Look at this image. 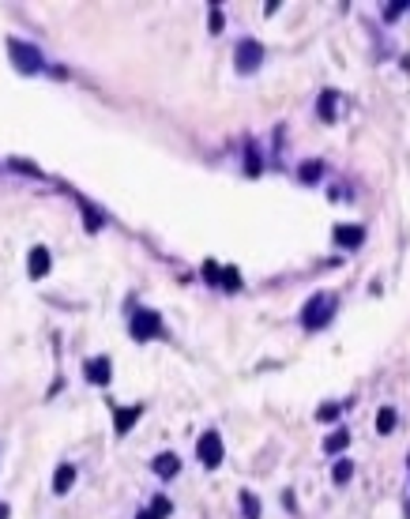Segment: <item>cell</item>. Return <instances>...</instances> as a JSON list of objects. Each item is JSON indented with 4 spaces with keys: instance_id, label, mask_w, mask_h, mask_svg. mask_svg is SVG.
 <instances>
[{
    "instance_id": "1",
    "label": "cell",
    "mask_w": 410,
    "mask_h": 519,
    "mask_svg": "<svg viewBox=\"0 0 410 519\" xmlns=\"http://www.w3.org/2000/svg\"><path fill=\"white\" fill-rule=\"evenodd\" d=\"M335 309H339L335 294H312V298L305 301V309H301V324H305L309 331H320V327L332 324Z\"/></svg>"
},
{
    "instance_id": "2",
    "label": "cell",
    "mask_w": 410,
    "mask_h": 519,
    "mask_svg": "<svg viewBox=\"0 0 410 519\" xmlns=\"http://www.w3.org/2000/svg\"><path fill=\"white\" fill-rule=\"evenodd\" d=\"M8 53H11V64L23 72V75H38L46 68V61H42V53H38L34 46H26L19 42V38H8Z\"/></svg>"
},
{
    "instance_id": "3",
    "label": "cell",
    "mask_w": 410,
    "mask_h": 519,
    "mask_svg": "<svg viewBox=\"0 0 410 519\" xmlns=\"http://www.w3.org/2000/svg\"><path fill=\"white\" fill-rule=\"evenodd\" d=\"M132 339L136 342H151V339H162L166 327H162V316H158L154 309H140L136 316H132Z\"/></svg>"
},
{
    "instance_id": "4",
    "label": "cell",
    "mask_w": 410,
    "mask_h": 519,
    "mask_svg": "<svg viewBox=\"0 0 410 519\" xmlns=\"http://www.w3.org/2000/svg\"><path fill=\"white\" fill-rule=\"evenodd\" d=\"M260 61H263V46L256 42V38H241V42H237V53H233L237 72H241V75H253V72L260 68Z\"/></svg>"
},
{
    "instance_id": "5",
    "label": "cell",
    "mask_w": 410,
    "mask_h": 519,
    "mask_svg": "<svg viewBox=\"0 0 410 519\" xmlns=\"http://www.w3.org/2000/svg\"><path fill=\"white\" fill-rule=\"evenodd\" d=\"M196 456H200V463H204L207 471H215L219 463H222V436L215 429H207L200 436V444H196Z\"/></svg>"
},
{
    "instance_id": "6",
    "label": "cell",
    "mask_w": 410,
    "mask_h": 519,
    "mask_svg": "<svg viewBox=\"0 0 410 519\" xmlns=\"http://www.w3.org/2000/svg\"><path fill=\"white\" fill-rule=\"evenodd\" d=\"M49 268H53L49 248H46V245H34V248H31V256H26V271H31V278H46Z\"/></svg>"
},
{
    "instance_id": "7",
    "label": "cell",
    "mask_w": 410,
    "mask_h": 519,
    "mask_svg": "<svg viewBox=\"0 0 410 519\" xmlns=\"http://www.w3.org/2000/svg\"><path fill=\"white\" fill-rule=\"evenodd\" d=\"M83 372H87V380H90V384L105 388V384H110V377H113V365H110V357H90Z\"/></svg>"
},
{
    "instance_id": "8",
    "label": "cell",
    "mask_w": 410,
    "mask_h": 519,
    "mask_svg": "<svg viewBox=\"0 0 410 519\" xmlns=\"http://www.w3.org/2000/svg\"><path fill=\"white\" fill-rule=\"evenodd\" d=\"M365 230L362 226H335V245L339 248H362Z\"/></svg>"
},
{
    "instance_id": "9",
    "label": "cell",
    "mask_w": 410,
    "mask_h": 519,
    "mask_svg": "<svg viewBox=\"0 0 410 519\" xmlns=\"http://www.w3.org/2000/svg\"><path fill=\"white\" fill-rule=\"evenodd\" d=\"M140 414H143V407H117V410H113V429L125 436L132 425L140 421Z\"/></svg>"
},
{
    "instance_id": "10",
    "label": "cell",
    "mask_w": 410,
    "mask_h": 519,
    "mask_svg": "<svg viewBox=\"0 0 410 519\" xmlns=\"http://www.w3.org/2000/svg\"><path fill=\"white\" fill-rule=\"evenodd\" d=\"M151 467H154V474H158V478H174V474L181 471V459L174 456V451H162V456H154Z\"/></svg>"
},
{
    "instance_id": "11",
    "label": "cell",
    "mask_w": 410,
    "mask_h": 519,
    "mask_svg": "<svg viewBox=\"0 0 410 519\" xmlns=\"http://www.w3.org/2000/svg\"><path fill=\"white\" fill-rule=\"evenodd\" d=\"M72 482H75V467H72V463H61L57 474H53V489H57V493H68Z\"/></svg>"
},
{
    "instance_id": "12",
    "label": "cell",
    "mask_w": 410,
    "mask_h": 519,
    "mask_svg": "<svg viewBox=\"0 0 410 519\" xmlns=\"http://www.w3.org/2000/svg\"><path fill=\"white\" fill-rule=\"evenodd\" d=\"M169 512H174V504H169V497H154L151 508H143L136 519H166Z\"/></svg>"
},
{
    "instance_id": "13",
    "label": "cell",
    "mask_w": 410,
    "mask_h": 519,
    "mask_svg": "<svg viewBox=\"0 0 410 519\" xmlns=\"http://www.w3.org/2000/svg\"><path fill=\"white\" fill-rule=\"evenodd\" d=\"M347 444H350V429H335V433L324 441V451H327V456H339V451L347 448Z\"/></svg>"
},
{
    "instance_id": "14",
    "label": "cell",
    "mask_w": 410,
    "mask_h": 519,
    "mask_svg": "<svg viewBox=\"0 0 410 519\" xmlns=\"http://www.w3.org/2000/svg\"><path fill=\"white\" fill-rule=\"evenodd\" d=\"M298 177L305 181V184H316V181L324 177V162H316V158H312V162H305V166L298 169Z\"/></svg>"
},
{
    "instance_id": "15",
    "label": "cell",
    "mask_w": 410,
    "mask_h": 519,
    "mask_svg": "<svg viewBox=\"0 0 410 519\" xmlns=\"http://www.w3.org/2000/svg\"><path fill=\"white\" fill-rule=\"evenodd\" d=\"M316 110H320V121H335V90H324Z\"/></svg>"
},
{
    "instance_id": "16",
    "label": "cell",
    "mask_w": 410,
    "mask_h": 519,
    "mask_svg": "<svg viewBox=\"0 0 410 519\" xmlns=\"http://www.w3.org/2000/svg\"><path fill=\"white\" fill-rule=\"evenodd\" d=\"M332 478H335V486H347L350 478H354V463H350V459H339L335 471H332Z\"/></svg>"
},
{
    "instance_id": "17",
    "label": "cell",
    "mask_w": 410,
    "mask_h": 519,
    "mask_svg": "<svg viewBox=\"0 0 410 519\" xmlns=\"http://www.w3.org/2000/svg\"><path fill=\"white\" fill-rule=\"evenodd\" d=\"M395 429V410L384 407V410H377V433H391Z\"/></svg>"
},
{
    "instance_id": "18",
    "label": "cell",
    "mask_w": 410,
    "mask_h": 519,
    "mask_svg": "<svg viewBox=\"0 0 410 519\" xmlns=\"http://www.w3.org/2000/svg\"><path fill=\"white\" fill-rule=\"evenodd\" d=\"M241 508H245V519H260V500H256V493H241Z\"/></svg>"
},
{
    "instance_id": "19",
    "label": "cell",
    "mask_w": 410,
    "mask_h": 519,
    "mask_svg": "<svg viewBox=\"0 0 410 519\" xmlns=\"http://www.w3.org/2000/svg\"><path fill=\"white\" fill-rule=\"evenodd\" d=\"M342 414V407L339 403H324V407H316V421H339Z\"/></svg>"
},
{
    "instance_id": "20",
    "label": "cell",
    "mask_w": 410,
    "mask_h": 519,
    "mask_svg": "<svg viewBox=\"0 0 410 519\" xmlns=\"http://www.w3.org/2000/svg\"><path fill=\"white\" fill-rule=\"evenodd\" d=\"M219 286H226V290H237V286H241V275H237L233 268L219 271Z\"/></svg>"
},
{
    "instance_id": "21",
    "label": "cell",
    "mask_w": 410,
    "mask_h": 519,
    "mask_svg": "<svg viewBox=\"0 0 410 519\" xmlns=\"http://www.w3.org/2000/svg\"><path fill=\"white\" fill-rule=\"evenodd\" d=\"M260 154H256V147H248V154H245V169H248V177H256V173H260Z\"/></svg>"
},
{
    "instance_id": "22",
    "label": "cell",
    "mask_w": 410,
    "mask_h": 519,
    "mask_svg": "<svg viewBox=\"0 0 410 519\" xmlns=\"http://www.w3.org/2000/svg\"><path fill=\"white\" fill-rule=\"evenodd\" d=\"M211 34H222V26H226V23H222V8L219 4H211Z\"/></svg>"
},
{
    "instance_id": "23",
    "label": "cell",
    "mask_w": 410,
    "mask_h": 519,
    "mask_svg": "<svg viewBox=\"0 0 410 519\" xmlns=\"http://www.w3.org/2000/svg\"><path fill=\"white\" fill-rule=\"evenodd\" d=\"M204 278H207L211 286H215V283H219V263H211V260H207V263H204Z\"/></svg>"
},
{
    "instance_id": "24",
    "label": "cell",
    "mask_w": 410,
    "mask_h": 519,
    "mask_svg": "<svg viewBox=\"0 0 410 519\" xmlns=\"http://www.w3.org/2000/svg\"><path fill=\"white\" fill-rule=\"evenodd\" d=\"M403 11H406V4H388V8H384V19H399Z\"/></svg>"
},
{
    "instance_id": "25",
    "label": "cell",
    "mask_w": 410,
    "mask_h": 519,
    "mask_svg": "<svg viewBox=\"0 0 410 519\" xmlns=\"http://www.w3.org/2000/svg\"><path fill=\"white\" fill-rule=\"evenodd\" d=\"M0 519H8V504H0Z\"/></svg>"
}]
</instances>
